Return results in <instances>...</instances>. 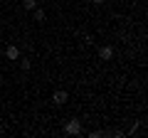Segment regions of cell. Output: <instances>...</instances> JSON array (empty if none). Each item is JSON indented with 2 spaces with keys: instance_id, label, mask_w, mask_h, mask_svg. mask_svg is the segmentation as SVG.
<instances>
[{
  "instance_id": "cell-1",
  "label": "cell",
  "mask_w": 148,
  "mask_h": 138,
  "mask_svg": "<svg viewBox=\"0 0 148 138\" xmlns=\"http://www.w3.org/2000/svg\"><path fill=\"white\" fill-rule=\"evenodd\" d=\"M64 131L69 133V136H79L82 133V121H77V118H72V121L64 126Z\"/></svg>"
},
{
  "instance_id": "cell-2",
  "label": "cell",
  "mask_w": 148,
  "mask_h": 138,
  "mask_svg": "<svg viewBox=\"0 0 148 138\" xmlns=\"http://www.w3.org/2000/svg\"><path fill=\"white\" fill-rule=\"evenodd\" d=\"M67 99H69V94H67L64 89H57V91L52 94V101L57 104V106H64V104H67Z\"/></svg>"
},
{
  "instance_id": "cell-3",
  "label": "cell",
  "mask_w": 148,
  "mask_h": 138,
  "mask_svg": "<svg viewBox=\"0 0 148 138\" xmlns=\"http://www.w3.org/2000/svg\"><path fill=\"white\" fill-rule=\"evenodd\" d=\"M99 59H101V62H111V59H114V47H111V44L101 47L99 49Z\"/></svg>"
},
{
  "instance_id": "cell-4",
  "label": "cell",
  "mask_w": 148,
  "mask_h": 138,
  "mask_svg": "<svg viewBox=\"0 0 148 138\" xmlns=\"http://www.w3.org/2000/svg\"><path fill=\"white\" fill-rule=\"evenodd\" d=\"M5 57L10 59V62H17V59H20V47H15V44H10V47L5 49Z\"/></svg>"
},
{
  "instance_id": "cell-5",
  "label": "cell",
  "mask_w": 148,
  "mask_h": 138,
  "mask_svg": "<svg viewBox=\"0 0 148 138\" xmlns=\"http://www.w3.org/2000/svg\"><path fill=\"white\" fill-rule=\"evenodd\" d=\"M17 62H20V67H22V72H30V67H32V62H30V59H27V57H20V59H17Z\"/></svg>"
},
{
  "instance_id": "cell-6",
  "label": "cell",
  "mask_w": 148,
  "mask_h": 138,
  "mask_svg": "<svg viewBox=\"0 0 148 138\" xmlns=\"http://www.w3.org/2000/svg\"><path fill=\"white\" fill-rule=\"evenodd\" d=\"M32 12H35V20H37V22H45V17H47V15H45V10H40V8H35Z\"/></svg>"
},
{
  "instance_id": "cell-7",
  "label": "cell",
  "mask_w": 148,
  "mask_h": 138,
  "mask_svg": "<svg viewBox=\"0 0 148 138\" xmlns=\"http://www.w3.org/2000/svg\"><path fill=\"white\" fill-rule=\"evenodd\" d=\"M22 8H25V10H35V8H37V0H22Z\"/></svg>"
},
{
  "instance_id": "cell-8",
  "label": "cell",
  "mask_w": 148,
  "mask_h": 138,
  "mask_svg": "<svg viewBox=\"0 0 148 138\" xmlns=\"http://www.w3.org/2000/svg\"><path fill=\"white\" fill-rule=\"evenodd\" d=\"M91 3H94V5H101V3H104V0H91Z\"/></svg>"
}]
</instances>
